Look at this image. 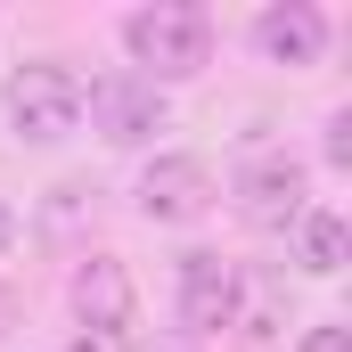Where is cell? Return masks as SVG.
<instances>
[{
	"mask_svg": "<svg viewBox=\"0 0 352 352\" xmlns=\"http://www.w3.org/2000/svg\"><path fill=\"white\" fill-rule=\"evenodd\" d=\"M123 50L148 66L140 82H180V74H197L213 58V25L188 0H156V8H131L123 16Z\"/></svg>",
	"mask_w": 352,
	"mask_h": 352,
	"instance_id": "obj_1",
	"label": "cell"
},
{
	"mask_svg": "<svg viewBox=\"0 0 352 352\" xmlns=\"http://www.w3.org/2000/svg\"><path fill=\"white\" fill-rule=\"evenodd\" d=\"M0 107H8L16 140H66L82 123V74H66V66H16L8 90H0Z\"/></svg>",
	"mask_w": 352,
	"mask_h": 352,
	"instance_id": "obj_2",
	"label": "cell"
},
{
	"mask_svg": "<svg viewBox=\"0 0 352 352\" xmlns=\"http://www.w3.org/2000/svg\"><path fill=\"white\" fill-rule=\"evenodd\" d=\"M82 107H90V123H98L115 148H140V140H156V131H164V98H156V82H131V74L82 90Z\"/></svg>",
	"mask_w": 352,
	"mask_h": 352,
	"instance_id": "obj_3",
	"label": "cell"
},
{
	"mask_svg": "<svg viewBox=\"0 0 352 352\" xmlns=\"http://www.w3.org/2000/svg\"><path fill=\"white\" fill-rule=\"evenodd\" d=\"M238 213H246L254 230L303 221V164H295V156H254V164L238 173Z\"/></svg>",
	"mask_w": 352,
	"mask_h": 352,
	"instance_id": "obj_4",
	"label": "cell"
},
{
	"mask_svg": "<svg viewBox=\"0 0 352 352\" xmlns=\"http://www.w3.org/2000/svg\"><path fill=\"white\" fill-rule=\"evenodd\" d=\"M205 205H213V173L197 156H156L140 173V213L148 221H197Z\"/></svg>",
	"mask_w": 352,
	"mask_h": 352,
	"instance_id": "obj_5",
	"label": "cell"
},
{
	"mask_svg": "<svg viewBox=\"0 0 352 352\" xmlns=\"http://www.w3.org/2000/svg\"><path fill=\"white\" fill-rule=\"evenodd\" d=\"M254 50H263L270 66H320L328 25H320V8H303V0H278V8L254 16Z\"/></svg>",
	"mask_w": 352,
	"mask_h": 352,
	"instance_id": "obj_6",
	"label": "cell"
},
{
	"mask_svg": "<svg viewBox=\"0 0 352 352\" xmlns=\"http://www.w3.org/2000/svg\"><path fill=\"white\" fill-rule=\"evenodd\" d=\"M230 295H238V270L221 254H180V320L188 328H230Z\"/></svg>",
	"mask_w": 352,
	"mask_h": 352,
	"instance_id": "obj_7",
	"label": "cell"
},
{
	"mask_svg": "<svg viewBox=\"0 0 352 352\" xmlns=\"http://www.w3.org/2000/svg\"><path fill=\"white\" fill-rule=\"evenodd\" d=\"M74 311H82V328H115V336L131 328V278L115 254H90L74 270Z\"/></svg>",
	"mask_w": 352,
	"mask_h": 352,
	"instance_id": "obj_8",
	"label": "cell"
},
{
	"mask_svg": "<svg viewBox=\"0 0 352 352\" xmlns=\"http://www.w3.org/2000/svg\"><path fill=\"white\" fill-rule=\"evenodd\" d=\"M230 328H238V336H254V344H270V336L287 328V278H278V270H238Z\"/></svg>",
	"mask_w": 352,
	"mask_h": 352,
	"instance_id": "obj_9",
	"label": "cell"
},
{
	"mask_svg": "<svg viewBox=\"0 0 352 352\" xmlns=\"http://www.w3.org/2000/svg\"><path fill=\"white\" fill-rule=\"evenodd\" d=\"M295 238H303V270H320V278L344 270V221H336V213H303Z\"/></svg>",
	"mask_w": 352,
	"mask_h": 352,
	"instance_id": "obj_10",
	"label": "cell"
},
{
	"mask_svg": "<svg viewBox=\"0 0 352 352\" xmlns=\"http://www.w3.org/2000/svg\"><path fill=\"white\" fill-rule=\"evenodd\" d=\"M66 352H131V344H123L115 328H82V336H74V344H66Z\"/></svg>",
	"mask_w": 352,
	"mask_h": 352,
	"instance_id": "obj_11",
	"label": "cell"
},
{
	"mask_svg": "<svg viewBox=\"0 0 352 352\" xmlns=\"http://www.w3.org/2000/svg\"><path fill=\"white\" fill-rule=\"evenodd\" d=\"M328 164H352V115L328 123Z\"/></svg>",
	"mask_w": 352,
	"mask_h": 352,
	"instance_id": "obj_12",
	"label": "cell"
},
{
	"mask_svg": "<svg viewBox=\"0 0 352 352\" xmlns=\"http://www.w3.org/2000/svg\"><path fill=\"white\" fill-rule=\"evenodd\" d=\"M303 352H352V328H311Z\"/></svg>",
	"mask_w": 352,
	"mask_h": 352,
	"instance_id": "obj_13",
	"label": "cell"
},
{
	"mask_svg": "<svg viewBox=\"0 0 352 352\" xmlns=\"http://www.w3.org/2000/svg\"><path fill=\"white\" fill-rule=\"evenodd\" d=\"M0 246H8V213H0Z\"/></svg>",
	"mask_w": 352,
	"mask_h": 352,
	"instance_id": "obj_14",
	"label": "cell"
}]
</instances>
